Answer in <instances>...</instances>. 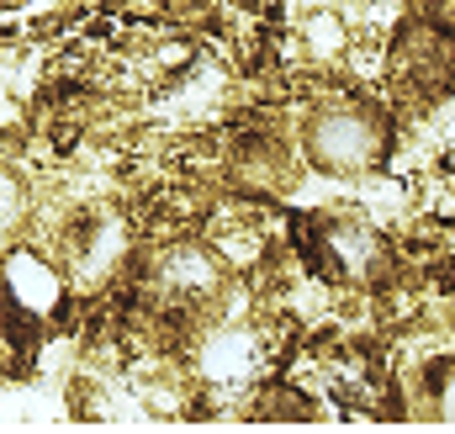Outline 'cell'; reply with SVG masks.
<instances>
[{
	"label": "cell",
	"instance_id": "6da1fadb",
	"mask_svg": "<svg viewBox=\"0 0 455 434\" xmlns=\"http://www.w3.org/2000/svg\"><path fill=\"white\" fill-rule=\"evenodd\" d=\"M291 244L302 270L329 286H387L397 276L392 244L349 213H291Z\"/></svg>",
	"mask_w": 455,
	"mask_h": 434
},
{
	"label": "cell",
	"instance_id": "7a4b0ae2",
	"mask_svg": "<svg viewBox=\"0 0 455 434\" xmlns=\"http://www.w3.org/2000/svg\"><path fill=\"white\" fill-rule=\"evenodd\" d=\"M302 149L323 175H365L387 159V117L360 96L318 101L302 127Z\"/></svg>",
	"mask_w": 455,
	"mask_h": 434
},
{
	"label": "cell",
	"instance_id": "3957f363",
	"mask_svg": "<svg viewBox=\"0 0 455 434\" xmlns=\"http://www.w3.org/2000/svg\"><path fill=\"white\" fill-rule=\"evenodd\" d=\"M392 85L413 101H440L455 91V32L413 16L392 43Z\"/></svg>",
	"mask_w": 455,
	"mask_h": 434
},
{
	"label": "cell",
	"instance_id": "277c9868",
	"mask_svg": "<svg viewBox=\"0 0 455 434\" xmlns=\"http://www.w3.org/2000/svg\"><path fill=\"white\" fill-rule=\"evenodd\" d=\"M228 175L249 191H275L286 186V143L270 122H249L238 127V138L228 143Z\"/></svg>",
	"mask_w": 455,
	"mask_h": 434
},
{
	"label": "cell",
	"instance_id": "5b68a950",
	"mask_svg": "<svg viewBox=\"0 0 455 434\" xmlns=\"http://www.w3.org/2000/svg\"><path fill=\"white\" fill-rule=\"evenodd\" d=\"M424 21H435V27L455 32V0H424Z\"/></svg>",
	"mask_w": 455,
	"mask_h": 434
}]
</instances>
